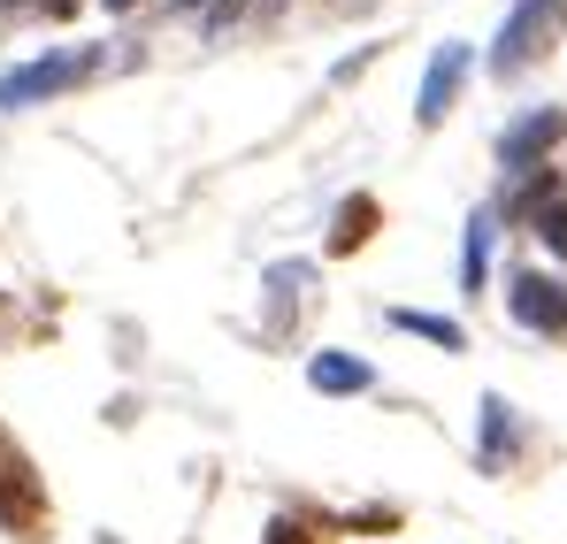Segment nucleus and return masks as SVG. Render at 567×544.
<instances>
[{
	"instance_id": "0eeeda50",
	"label": "nucleus",
	"mask_w": 567,
	"mask_h": 544,
	"mask_svg": "<svg viewBox=\"0 0 567 544\" xmlns=\"http://www.w3.org/2000/svg\"><path fill=\"white\" fill-rule=\"evenodd\" d=\"M475 460H483V475H506V468L522 460V414H514L498 391H483V438H475Z\"/></svg>"
},
{
	"instance_id": "ddd939ff",
	"label": "nucleus",
	"mask_w": 567,
	"mask_h": 544,
	"mask_svg": "<svg viewBox=\"0 0 567 544\" xmlns=\"http://www.w3.org/2000/svg\"><path fill=\"white\" fill-rule=\"evenodd\" d=\"M261 544H322V530H307V522H291V514H277V522L261 530Z\"/></svg>"
},
{
	"instance_id": "f03ea898",
	"label": "nucleus",
	"mask_w": 567,
	"mask_h": 544,
	"mask_svg": "<svg viewBox=\"0 0 567 544\" xmlns=\"http://www.w3.org/2000/svg\"><path fill=\"white\" fill-rule=\"evenodd\" d=\"M100 70L93 47H62V54H39V62H23V70H8L0 78V107H39V100H54V92L85 85Z\"/></svg>"
},
{
	"instance_id": "20e7f679",
	"label": "nucleus",
	"mask_w": 567,
	"mask_h": 544,
	"mask_svg": "<svg viewBox=\"0 0 567 544\" xmlns=\"http://www.w3.org/2000/svg\"><path fill=\"white\" fill-rule=\"evenodd\" d=\"M560 138H567V107H529V115L506 123V138H498V170H506V177H537V170L553 162Z\"/></svg>"
},
{
	"instance_id": "f257e3e1",
	"label": "nucleus",
	"mask_w": 567,
	"mask_h": 544,
	"mask_svg": "<svg viewBox=\"0 0 567 544\" xmlns=\"http://www.w3.org/2000/svg\"><path fill=\"white\" fill-rule=\"evenodd\" d=\"M560 23H567V0H514L498 39H491V78H522L529 62H545Z\"/></svg>"
},
{
	"instance_id": "7ed1b4c3",
	"label": "nucleus",
	"mask_w": 567,
	"mask_h": 544,
	"mask_svg": "<svg viewBox=\"0 0 567 544\" xmlns=\"http://www.w3.org/2000/svg\"><path fill=\"white\" fill-rule=\"evenodd\" d=\"M506 315L537 338H567V276L553 269H514L506 276Z\"/></svg>"
},
{
	"instance_id": "423d86ee",
	"label": "nucleus",
	"mask_w": 567,
	"mask_h": 544,
	"mask_svg": "<svg viewBox=\"0 0 567 544\" xmlns=\"http://www.w3.org/2000/svg\"><path fill=\"white\" fill-rule=\"evenodd\" d=\"M468 47H461V39H445V47H437V54H430V70H422V92H414V123H422V131H437V123H445V107H453V100H461V85H468Z\"/></svg>"
},
{
	"instance_id": "9d476101",
	"label": "nucleus",
	"mask_w": 567,
	"mask_h": 544,
	"mask_svg": "<svg viewBox=\"0 0 567 544\" xmlns=\"http://www.w3.org/2000/svg\"><path fill=\"white\" fill-rule=\"evenodd\" d=\"M491 230H498V215L491 207H475L468 215V246H461V291H491Z\"/></svg>"
},
{
	"instance_id": "f8f14e48",
	"label": "nucleus",
	"mask_w": 567,
	"mask_h": 544,
	"mask_svg": "<svg viewBox=\"0 0 567 544\" xmlns=\"http://www.w3.org/2000/svg\"><path fill=\"white\" fill-rule=\"evenodd\" d=\"M391 330H414V338H430V346H445V353L468 346V330H461L453 315H422V307H391Z\"/></svg>"
},
{
	"instance_id": "1a4fd4ad",
	"label": "nucleus",
	"mask_w": 567,
	"mask_h": 544,
	"mask_svg": "<svg viewBox=\"0 0 567 544\" xmlns=\"http://www.w3.org/2000/svg\"><path fill=\"white\" fill-rule=\"evenodd\" d=\"M377 223H383L377 199H369V192H346V199H338V230H330V254H361V246L377 238Z\"/></svg>"
},
{
	"instance_id": "39448f33",
	"label": "nucleus",
	"mask_w": 567,
	"mask_h": 544,
	"mask_svg": "<svg viewBox=\"0 0 567 544\" xmlns=\"http://www.w3.org/2000/svg\"><path fill=\"white\" fill-rule=\"evenodd\" d=\"M506 215H514V223H529V230H537V246L567 261V177H560V170H537V177L514 192V207H506Z\"/></svg>"
},
{
	"instance_id": "4468645a",
	"label": "nucleus",
	"mask_w": 567,
	"mask_h": 544,
	"mask_svg": "<svg viewBox=\"0 0 567 544\" xmlns=\"http://www.w3.org/2000/svg\"><path fill=\"white\" fill-rule=\"evenodd\" d=\"M277 8H284V0H254V16H277Z\"/></svg>"
},
{
	"instance_id": "2eb2a0df",
	"label": "nucleus",
	"mask_w": 567,
	"mask_h": 544,
	"mask_svg": "<svg viewBox=\"0 0 567 544\" xmlns=\"http://www.w3.org/2000/svg\"><path fill=\"white\" fill-rule=\"evenodd\" d=\"M107 8H131V0H107Z\"/></svg>"
},
{
	"instance_id": "6e6552de",
	"label": "nucleus",
	"mask_w": 567,
	"mask_h": 544,
	"mask_svg": "<svg viewBox=\"0 0 567 544\" xmlns=\"http://www.w3.org/2000/svg\"><path fill=\"white\" fill-rule=\"evenodd\" d=\"M307 383H315L322 399H353V391L377 383V368L353 361V353H315V361H307Z\"/></svg>"
},
{
	"instance_id": "9b49d317",
	"label": "nucleus",
	"mask_w": 567,
	"mask_h": 544,
	"mask_svg": "<svg viewBox=\"0 0 567 544\" xmlns=\"http://www.w3.org/2000/svg\"><path fill=\"white\" fill-rule=\"evenodd\" d=\"M307 261H277V269H269V330H291V307H299V291H307Z\"/></svg>"
}]
</instances>
